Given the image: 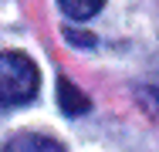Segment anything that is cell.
Returning a JSON list of instances; mask_svg holds the SVG:
<instances>
[{
    "label": "cell",
    "mask_w": 159,
    "mask_h": 152,
    "mask_svg": "<svg viewBox=\"0 0 159 152\" xmlns=\"http://www.w3.org/2000/svg\"><path fill=\"white\" fill-rule=\"evenodd\" d=\"M41 85L37 64L20 51H3L0 54V108L10 105H27Z\"/></svg>",
    "instance_id": "obj_1"
},
{
    "label": "cell",
    "mask_w": 159,
    "mask_h": 152,
    "mask_svg": "<svg viewBox=\"0 0 159 152\" xmlns=\"http://www.w3.org/2000/svg\"><path fill=\"white\" fill-rule=\"evenodd\" d=\"M135 98H139V105L149 112V118L159 122V85H142V88L135 91Z\"/></svg>",
    "instance_id": "obj_5"
},
{
    "label": "cell",
    "mask_w": 159,
    "mask_h": 152,
    "mask_svg": "<svg viewBox=\"0 0 159 152\" xmlns=\"http://www.w3.org/2000/svg\"><path fill=\"white\" fill-rule=\"evenodd\" d=\"M58 3H61V10L71 20H88V17H95L98 10H102L105 0H58Z\"/></svg>",
    "instance_id": "obj_4"
},
{
    "label": "cell",
    "mask_w": 159,
    "mask_h": 152,
    "mask_svg": "<svg viewBox=\"0 0 159 152\" xmlns=\"http://www.w3.org/2000/svg\"><path fill=\"white\" fill-rule=\"evenodd\" d=\"M58 105L64 115H85L88 112V98L75 88L68 78H58Z\"/></svg>",
    "instance_id": "obj_3"
},
{
    "label": "cell",
    "mask_w": 159,
    "mask_h": 152,
    "mask_svg": "<svg viewBox=\"0 0 159 152\" xmlns=\"http://www.w3.org/2000/svg\"><path fill=\"white\" fill-rule=\"evenodd\" d=\"M3 152H64L61 142L48 139V135H34V132H24V135H14Z\"/></svg>",
    "instance_id": "obj_2"
}]
</instances>
